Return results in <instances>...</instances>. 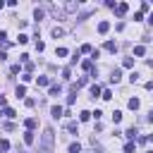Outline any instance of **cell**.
I'll use <instances>...</instances> for the list:
<instances>
[{"label":"cell","mask_w":153,"mask_h":153,"mask_svg":"<svg viewBox=\"0 0 153 153\" xmlns=\"http://www.w3.org/2000/svg\"><path fill=\"white\" fill-rule=\"evenodd\" d=\"M148 24H153V14H151V17H148Z\"/></svg>","instance_id":"obj_30"},{"label":"cell","mask_w":153,"mask_h":153,"mask_svg":"<svg viewBox=\"0 0 153 153\" xmlns=\"http://www.w3.org/2000/svg\"><path fill=\"white\" fill-rule=\"evenodd\" d=\"M14 93H17V98H24V96H26V89H24V84H22V86H17V89H14Z\"/></svg>","instance_id":"obj_8"},{"label":"cell","mask_w":153,"mask_h":153,"mask_svg":"<svg viewBox=\"0 0 153 153\" xmlns=\"http://www.w3.org/2000/svg\"><path fill=\"white\" fill-rule=\"evenodd\" d=\"M89 117H91V112H89V110H84V112H79V120H82V122H86Z\"/></svg>","instance_id":"obj_19"},{"label":"cell","mask_w":153,"mask_h":153,"mask_svg":"<svg viewBox=\"0 0 153 153\" xmlns=\"http://www.w3.org/2000/svg\"><path fill=\"white\" fill-rule=\"evenodd\" d=\"M36 124H38V122H36V117H29V120H26V129H29V132H31V129H36Z\"/></svg>","instance_id":"obj_11"},{"label":"cell","mask_w":153,"mask_h":153,"mask_svg":"<svg viewBox=\"0 0 153 153\" xmlns=\"http://www.w3.org/2000/svg\"><path fill=\"white\" fill-rule=\"evenodd\" d=\"M3 115H5V117H17V112H14L12 108H5V110H3Z\"/></svg>","instance_id":"obj_16"},{"label":"cell","mask_w":153,"mask_h":153,"mask_svg":"<svg viewBox=\"0 0 153 153\" xmlns=\"http://www.w3.org/2000/svg\"><path fill=\"white\" fill-rule=\"evenodd\" d=\"M120 76H122V72H120V69H115L112 76H110V82H120Z\"/></svg>","instance_id":"obj_17"},{"label":"cell","mask_w":153,"mask_h":153,"mask_svg":"<svg viewBox=\"0 0 153 153\" xmlns=\"http://www.w3.org/2000/svg\"><path fill=\"white\" fill-rule=\"evenodd\" d=\"M50 115H53L55 120H57V117H62V108H60V105H53V108H50Z\"/></svg>","instance_id":"obj_3"},{"label":"cell","mask_w":153,"mask_h":153,"mask_svg":"<svg viewBox=\"0 0 153 153\" xmlns=\"http://www.w3.org/2000/svg\"><path fill=\"white\" fill-rule=\"evenodd\" d=\"M101 93H103V91H101V86H98V84H93V86H91V96H93V98H98Z\"/></svg>","instance_id":"obj_7"},{"label":"cell","mask_w":153,"mask_h":153,"mask_svg":"<svg viewBox=\"0 0 153 153\" xmlns=\"http://www.w3.org/2000/svg\"><path fill=\"white\" fill-rule=\"evenodd\" d=\"M105 50H108V53H115V50H117V43H115V41H108V43H105Z\"/></svg>","instance_id":"obj_10"},{"label":"cell","mask_w":153,"mask_h":153,"mask_svg":"<svg viewBox=\"0 0 153 153\" xmlns=\"http://www.w3.org/2000/svg\"><path fill=\"white\" fill-rule=\"evenodd\" d=\"M53 36H55V38H57V36H65V29H60V26H55V29H53Z\"/></svg>","instance_id":"obj_20"},{"label":"cell","mask_w":153,"mask_h":153,"mask_svg":"<svg viewBox=\"0 0 153 153\" xmlns=\"http://www.w3.org/2000/svg\"><path fill=\"white\" fill-rule=\"evenodd\" d=\"M101 98H105V101H110V98H112V93H110V91L105 89V91H103V96H101Z\"/></svg>","instance_id":"obj_27"},{"label":"cell","mask_w":153,"mask_h":153,"mask_svg":"<svg viewBox=\"0 0 153 153\" xmlns=\"http://www.w3.org/2000/svg\"><path fill=\"white\" fill-rule=\"evenodd\" d=\"M110 31V22H101L98 24V34H108Z\"/></svg>","instance_id":"obj_4"},{"label":"cell","mask_w":153,"mask_h":153,"mask_svg":"<svg viewBox=\"0 0 153 153\" xmlns=\"http://www.w3.org/2000/svg\"><path fill=\"white\" fill-rule=\"evenodd\" d=\"M41 144H43V153H53V129H50V127L43 132Z\"/></svg>","instance_id":"obj_1"},{"label":"cell","mask_w":153,"mask_h":153,"mask_svg":"<svg viewBox=\"0 0 153 153\" xmlns=\"http://www.w3.org/2000/svg\"><path fill=\"white\" fill-rule=\"evenodd\" d=\"M82 53H93V48H91L89 43H84V46H82Z\"/></svg>","instance_id":"obj_26"},{"label":"cell","mask_w":153,"mask_h":153,"mask_svg":"<svg viewBox=\"0 0 153 153\" xmlns=\"http://www.w3.org/2000/svg\"><path fill=\"white\" fill-rule=\"evenodd\" d=\"M60 91H62V86H60V84H50V96H57Z\"/></svg>","instance_id":"obj_9"},{"label":"cell","mask_w":153,"mask_h":153,"mask_svg":"<svg viewBox=\"0 0 153 153\" xmlns=\"http://www.w3.org/2000/svg\"><path fill=\"white\" fill-rule=\"evenodd\" d=\"M144 53H146L144 46H137V48H134V55H137V57H144Z\"/></svg>","instance_id":"obj_14"},{"label":"cell","mask_w":153,"mask_h":153,"mask_svg":"<svg viewBox=\"0 0 153 153\" xmlns=\"http://www.w3.org/2000/svg\"><path fill=\"white\" fill-rule=\"evenodd\" d=\"M34 19H38V22H41V19H43V10L36 7V10H34Z\"/></svg>","instance_id":"obj_18"},{"label":"cell","mask_w":153,"mask_h":153,"mask_svg":"<svg viewBox=\"0 0 153 153\" xmlns=\"http://www.w3.org/2000/svg\"><path fill=\"white\" fill-rule=\"evenodd\" d=\"M79 151H82L79 144H69V153H79Z\"/></svg>","instance_id":"obj_21"},{"label":"cell","mask_w":153,"mask_h":153,"mask_svg":"<svg viewBox=\"0 0 153 153\" xmlns=\"http://www.w3.org/2000/svg\"><path fill=\"white\" fill-rule=\"evenodd\" d=\"M34 141H36V137H34V132H26V134H24V144H29V146H31Z\"/></svg>","instance_id":"obj_5"},{"label":"cell","mask_w":153,"mask_h":153,"mask_svg":"<svg viewBox=\"0 0 153 153\" xmlns=\"http://www.w3.org/2000/svg\"><path fill=\"white\" fill-rule=\"evenodd\" d=\"M137 134H139V132H137V127H132V129H127V132H124V137H127V139H137Z\"/></svg>","instance_id":"obj_6"},{"label":"cell","mask_w":153,"mask_h":153,"mask_svg":"<svg viewBox=\"0 0 153 153\" xmlns=\"http://www.w3.org/2000/svg\"><path fill=\"white\" fill-rule=\"evenodd\" d=\"M55 55H57V57H65V55H67V48H57Z\"/></svg>","instance_id":"obj_24"},{"label":"cell","mask_w":153,"mask_h":153,"mask_svg":"<svg viewBox=\"0 0 153 153\" xmlns=\"http://www.w3.org/2000/svg\"><path fill=\"white\" fill-rule=\"evenodd\" d=\"M139 105H141L139 98H129V108H132V110H139Z\"/></svg>","instance_id":"obj_12"},{"label":"cell","mask_w":153,"mask_h":153,"mask_svg":"<svg viewBox=\"0 0 153 153\" xmlns=\"http://www.w3.org/2000/svg\"><path fill=\"white\" fill-rule=\"evenodd\" d=\"M120 120H122V112L115 110V112H112V122H120Z\"/></svg>","instance_id":"obj_22"},{"label":"cell","mask_w":153,"mask_h":153,"mask_svg":"<svg viewBox=\"0 0 153 153\" xmlns=\"http://www.w3.org/2000/svg\"><path fill=\"white\" fill-rule=\"evenodd\" d=\"M132 151H134V144H132V141H129V144H127V146H124V153H132Z\"/></svg>","instance_id":"obj_29"},{"label":"cell","mask_w":153,"mask_h":153,"mask_svg":"<svg viewBox=\"0 0 153 153\" xmlns=\"http://www.w3.org/2000/svg\"><path fill=\"white\" fill-rule=\"evenodd\" d=\"M67 132H69V134H76V122H69V124H67Z\"/></svg>","instance_id":"obj_23"},{"label":"cell","mask_w":153,"mask_h":153,"mask_svg":"<svg viewBox=\"0 0 153 153\" xmlns=\"http://www.w3.org/2000/svg\"><path fill=\"white\" fill-rule=\"evenodd\" d=\"M82 67H84V69H86V72H89V69H91V67H93V62H91V60H86V62H84V65H82Z\"/></svg>","instance_id":"obj_28"},{"label":"cell","mask_w":153,"mask_h":153,"mask_svg":"<svg viewBox=\"0 0 153 153\" xmlns=\"http://www.w3.org/2000/svg\"><path fill=\"white\" fill-rule=\"evenodd\" d=\"M148 153H153V151H148Z\"/></svg>","instance_id":"obj_31"},{"label":"cell","mask_w":153,"mask_h":153,"mask_svg":"<svg viewBox=\"0 0 153 153\" xmlns=\"http://www.w3.org/2000/svg\"><path fill=\"white\" fill-rule=\"evenodd\" d=\"M127 10H129V5H127V3L115 5V14H117V17H124V14H127Z\"/></svg>","instance_id":"obj_2"},{"label":"cell","mask_w":153,"mask_h":153,"mask_svg":"<svg viewBox=\"0 0 153 153\" xmlns=\"http://www.w3.org/2000/svg\"><path fill=\"white\" fill-rule=\"evenodd\" d=\"M38 86H48L50 84V79H48V76H38V82H36Z\"/></svg>","instance_id":"obj_15"},{"label":"cell","mask_w":153,"mask_h":153,"mask_svg":"<svg viewBox=\"0 0 153 153\" xmlns=\"http://www.w3.org/2000/svg\"><path fill=\"white\" fill-rule=\"evenodd\" d=\"M0 151H3V153L10 151V141H7V139H0Z\"/></svg>","instance_id":"obj_13"},{"label":"cell","mask_w":153,"mask_h":153,"mask_svg":"<svg viewBox=\"0 0 153 153\" xmlns=\"http://www.w3.org/2000/svg\"><path fill=\"white\" fill-rule=\"evenodd\" d=\"M129 82H132V84H137V82H139V74H137V72H132V74H129Z\"/></svg>","instance_id":"obj_25"}]
</instances>
